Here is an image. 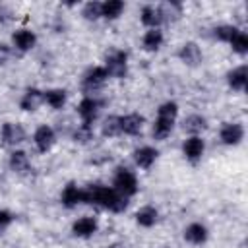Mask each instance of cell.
Segmentation results:
<instances>
[{"label": "cell", "instance_id": "6da1fadb", "mask_svg": "<svg viewBox=\"0 0 248 248\" xmlns=\"http://www.w3.org/2000/svg\"><path fill=\"white\" fill-rule=\"evenodd\" d=\"M83 203L97 205L103 209H108L112 213H122L128 207V198L118 194L112 186L105 184H89L83 188Z\"/></svg>", "mask_w": 248, "mask_h": 248}, {"label": "cell", "instance_id": "7a4b0ae2", "mask_svg": "<svg viewBox=\"0 0 248 248\" xmlns=\"http://www.w3.org/2000/svg\"><path fill=\"white\" fill-rule=\"evenodd\" d=\"M176 116H178V105L174 101H165L159 105L157 108V116L153 120V126H151V136L153 140L157 141H163L170 136L172 128H174V122H176Z\"/></svg>", "mask_w": 248, "mask_h": 248}, {"label": "cell", "instance_id": "3957f363", "mask_svg": "<svg viewBox=\"0 0 248 248\" xmlns=\"http://www.w3.org/2000/svg\"><path fill=\"white\" fill-rule=\"evenodd\" d=\"M112 188H114L118 194H122L124 198H132V196L138 194V188H140V186H138L136 174H134L130 169L118 167L116 172H114V178H112Z\"/></svg>", "mask_w": 248, "mask_h": 248}, {"label": "cell", "instance_id": "277c9868", "mask_svg": "<svg viewBox=\"0 0 248 248\" xmlns=\"http://www.w3.org/2000/svg\"><path fill=\"white\" fill-rule=\"evenodd\" d=\"M105 70H107L108 78L122 79L128 74V52L120 50V48H112L110 52H107V56H105Z\"/></svg>", "mask_w": 248, "mask_h": 248}, {"label": "cell", "instance_id": "5b68a950", "mask_svg": "<svg viewBox=\"0 0 248 248\" xmlns=\"http://www.w3.org/2000/svg\"><path fill=\"white\" fill-rule=\"evenodd\" d=\"M108 79V74L105 70V66H91L83 76H81V87L85 93L93 95L97 93Z\"/></svg>", "mask_w": 248, "mask_h": 248}, {"label": "cell", "instance_id": "8992f818", "mask_svg": "<svg viewBox=\"0 0 248 248\" xmlns=\"http://www.w3.org/2000/svg\"><path fill=\"white\" fill-rule=\"evenodd\" d=\"M101 107H103V101H101V99H97L95 95H85V97L78 103V114H79V118H81V124L93 126V122L99 118Z\"/></svg>", "mask_w": 248, "mask_h": 248}, {"label": "cell", "instance_id": "52a82bcc", "mask_svg": "<svg viewBox=\"0 0 248 248\" xmlns=\"http://www.w3.org/2000/svg\"><path fill=\"white\" fill-rule=\"evenodd\" d=\"M0 141L4 145H19L21 141H25V130L21 124H16V122H6L2 124L0 128Z\"/></svg>", "mask_w": 248, "mask_h": 248}, {"label": "cell", "instance_id": "ba28073f", "mask_svg": "<svg viewBox=\"0 0 248 248\" xmlns=\"http://www.w3.org/2000/svg\"><path fill=\"white\" fill-rule=\"evenodd\" d=\"M33 143H35V147H37L39 153L50 151L52 145L56 143V134H54V130H52L48 124L39 126V128L33 132Z\"/></svg>", "mask_w": 248, "mask_h": 248}, {"label": "cell", "instance_id": "9c48e42d", "mask_svg": "<svg viewBox=\"0 0 248 248\" xmlns=\"http://www.w3.org/2000/svg\"><path fill=\"white\" fill-rule=\"evenodd\" d=\"M205 151V141L200 136H188L182 143V155L190 163H198Z\"/></svg>", "mask_w": 248, "mask_h": 248}, {"label": "cell", "instance_id": "30bf717a", "mask_svg": "<svg viewBox=\"0 0 248 248\" xmlns=\"http://www.w3.org/2000/svg\"><path fill=\"white\" fill-rule=\"evenodd\" d=\"M118 128H120V136H138L143 128V116L138 112H130V114H122L118 116Z\"/></svg>", "mask_w": 248, "mask_h": 248}, {"label": "cell", "instance_id": "8fae6325", "mask_svg": "<svg viewBox=\"0 0 248 248\" xmlns=\"http://www.w3.org/2000/svg\"><path fill=\"white\" fill-rule=\"evenodd\" d=\"M219 138L225 145H238L244 140V126L240 122H227L221 126Z\"/></svg>", "mask_w": 248, "mask_h": 248}, {"label": "cell", "instance_id": "7c38bea8", "mask_svg": "<svg viewBox=\"0 0 248 248\" xmlns=\"http://www.w3.org/2000/svg\"><path fill=\"white\" fill-rule=\"evenodd\" d=\"M97 229H99L97 219L85 215V217H79V219L74 221V225H72V234H74L76 238H91V236L97 232Z\"/></svg>", "mask_w": 248, "mask_h": 248}, {"label": "cell", "instance_id": "4fadbf2b", "mask_svg": "<svg viewBox=\"0 0 248 248\" xmlns=\"http://www.w3.org/2000/svg\"><path fill=\"white\" fill-rule=\"evenodd\" d=\"M157 157H159V151H157L155 147H151V145H141V147H138V149L132 153V159H134L136 167H140V169H143V170L151 169L153 163L157 161Z\"/></svg>", "mask_w": 248, "mask_h": 248}, {"label": "cell", "instance_id": "5bb4252c", "mask_svg": "<svg viewBox=\"0 0 248 248\" xmlns=\"http://www.w3.org/2000/svg\"><path fill=\"white\" fill-rule=\"evenodd\" d=\"M209 238V231L203 223H190L186 229H184V240L188 244H194V246H202L205 244Z\"/></svg>", "mask_w": 248, "mask_h": 248}, {"label": "cell", "instance_id": "9a60e30c", "mask_svg": "<svg viewBox=\"0 0 248 248\" xmlns=\"http://www.w3.org/2000/svg\"><path fill=\"white\" fill-rule=\"evenodd\" d=\"M12 45L19 52H27L37 45V35L31 29H17L12 35Z\"/></svg>", "mask_w": 248, "mask_h": 248}, {"label": "cell", "instance_id": "2e32d148", "mask_svg": "<svg viewBox=\"0 0 248 248\" xmlns=\"http://www.w3.org/2000/svg\"><path fill=\"white\" fill-rule=\"evenodd\" d=\"M60 202L64 207L72 209V207H78L79 203H83V188H79L78 184L70 182L64 186L62 194H60Z\"/></svg>", "mask_w": 248, "mask_h": 248}, {"label": "cell", "instance_id": "e0dca14e", "mask_svg": "<svg viewBox=\"0 0 248 248\" xmlns=\"http://www.w3.org/2000/svg\"><path fill=\"white\" fill-rule=\"evenodd\" d=\"M8 165H10V169H12L16 174H27V172L31 170L29 155H27L23 149H14V151L10 153Z\"/></svg>", "mask_w": 248, "mask_h": 248}, {"label": "cell", "instance_id": "ac0fdd59", "mask_svg": "<svg viewBox=\"0 0 248 248\" xmlns=\"http://www.w3.org/2000/svg\"><path fill=\"white\" fill-rule=\"evenodd\" d=\"M227 83H229V87L232 91H244L246 83H248V68H246V64L232 68L227 74Z\"/></svg>", "mask_w": 248, "mask_h": 248}, {"label": "cell", "instance_id": "d6986e66", "mask_svg": "<svg viewBox=\"0 0 248 248\" xmlns=\"http://www.w3.org/2000/svg\"><path fill=\"white\" fill-rule=\"evenodd\" d=\"M178 58L186 64V66H198L203 58L202 54V48L196 45V43H184L178 50Z\"/></svg>", "mask_w": 248, "mask_h": 248}, {"label": "cell", "instance_id": "ffe728a7", "mask_svg": "<svg viewBox=\"0 0 248 248\" xmlns=\"http://www.w3.org/2000/svg\"><path fill=\"white\" fill-rule=\"evenodd\" d=\"M41 103H43V91L37 87H29V89H25V93L19 101V107H21V110L31 112V110H37V107Z\"/></svg>", "mask_w": 248, "mask_h": 248}, {"label": "cell", "instance_id": "44dd1931", "mask_svg": "<svg viewBox=\"0 0 248 248\" xmlns=\"http://www.w3.org/2000/svg\"><path fill=\"white\" fill-rule=\"evenodd\" d=\"M140 19H141V23L147 29H159V25L163 23L159 6H143L141 8V14H140Z\"/></svg>", "mask_w": 248, "mask_h": 248}, {"label": "cell", "instance_id": "7402d4cb", "mask_svg": "<svg viewBox=\"0 0 248 248\" xmlns=\"http://www.w3.org/2000/svg\"><path fill=\"white\" fill-rule=\"evenodd\" d=\"M163 41H165V35L161 29H147L145 35L141 37V46L147 52H155L163 46Z\"/></svg>", "mask_w": 248, "mask_h": 248}, {"label": "cell", "instance_id": "603a6c76", "mask_svg": "<svg viewBox=\"0 0 248 248\" xmlns=\"http://www.w3.org/2000/svg\"><path fill=\"white\" fill-rule=\"evenodd\" d=\"M66 99H68V95H66V91L60 89V87L43 91V103L48 105V107L54 108V110H60V108L66 105Z\"/></svg>", "mask_w": 248, "mask_h": 248}, {"label": "cell", "instance_id": "cb8c5ba5", "mask_svg": "<svg viewBox=\"0 0 248 248\" xmlns=\"http://www.w3.org/2000/svg\"><path fill=\"white\" fill-rule=\"evenodd\" d=\"M207 128V120L202 114H190L182 120V130L190 136H200Z\"/></svg>", "mask_w": 248, "mask_h": 248}, {"label": "cell", "instance_id": "d4e9b609", "mask_svg": "<svg viewBox=\"0 0 248 248\" xmlns=\"http://www.w3.org/2000/svg\"><path fill=\"white\" fill-rule=\"evenodd\" d=\"M159 219V211L153 205H143L136 211V223L143 229H151Z\"/></svg>", "mask_w": 248, "mask_h": 248}, {"label": "cell", "instance_id": "484cf974", "mask_svg": "<svg viewBox=\"0 0 248 248\" xmlns=\"http://www.w3.org/2000/svg\"><path fill=\"white\" fill-rule=\"evenodd\" d=\"M124 12V2L122 0H107L103 2V17L105 19H116Z\"/></svg>", "mask_w": 248, "mask_h": 248}, {"label": "cell", "instance_id": "4316f807", "mask_svg": "<svg viewBox=\"0 0 248 248\" xmlns=\"http://www.w3.org/2000/svg\"><path fill=\"white\" fill-rule=\"evenodd\" d=\"M229 45H231V48H232L236 54L244 56V54L248 52V37H246V33L238 29V31L232 35V39L229 41Z\"/></svg>", "mask_w": 248, "mask_h": 248}, {"label": "cell", "instance_id": "83f0119b", "mask_svg": "<svg viewBox=\"0 0 248 248\" xmlns=\"http://www.w3.org/2000/svg\"><path fill=\"white\" fill-rule=\"evenodd\" d=\"M81 16L87 19V21H97L99 17H103V2H87L81 10Z\"/></svg>", "mask_w": 248, "mask_h": 248}, {"label": "cell", "instance_id": "f1b7e54d", "mask_svg": "<svg viewBox=\"0 0 248 248\" xmlns=\"http://www.w3.org/2000/svg\"><path fill=\"white\" fill-rule=\"evenodd\" d=\"M180 10H182V4H178V2H167V4H161L159 6V12H161L163 21H170V19L178 17L180 16Z\"/></svg>", "mask_w": 248, "mask_h": 248}, {"label": "cell", "instance_id": "f546056e", "mask_svg": "<svg viewBox=\"0 0 248 248\" xmlns=\"http://www.w3.org/2000/svg\"><path fill=\"white\" fill-rule=\"evenodd\" d=\"M236 31H238V27H234V25H217L213 29V37L221 43H229Z\"/></svg>", "mask_w": 248, "mask_h": 248}, {"label": "cell", "instance_id": "4dcf8cb0", "mask_svg": "<svg viewBox=\"0 0 248 248\" xmlns=\"http://www.w3.org/2000/svg\"><path fill=\"white\" fill-rule=\"evenodd\" d=\"M101 132H103V136H105V138H116V136H120L118 116H108V118H105Z\"/></svg>", "mask_w": 248, "mask_h": 248}, {"label": "cell", "instance_id": "1f68e13d", "mask_svg": "<svg viewBox=\"0 0 248 248\" xmlns=\"http://www.w3.org/2000/svg\"><path fill=\"white\" fill-rule=\"evenodd\" d=\"M74 141L78 143H87L89 140H93V126L89 124H79L76 130H74Z\"/></svg>", "mask_w": 248, "mask_h": 248}, {"label": "cell", "instance_id": "d6a6232c", "mask_svg": "<svg viewBox=\"0 0 248 248\" xmlns=\"http://www.w3.org/2000/svg\"><path fill=\"white\" fill-rule=\"evenodd\" d=\"M14 223V213L8 209H0V232H4Z\"/></svg>", "mask_w": 248, "mask_h": 248}, {"label": "cell", "instance_id": "836d02e7", "mask_svg": "<svg viewBox=\"0 0 248 248\" xmlns=\"http://www.w3.org/2000/svg\"><path fill=\"white\" fill-rule=\"evenodd\" d=\"M10 58H12V46H8L6 43H0V66H4Z\"/></svg>", "mask_w": 248, "mask_h": 248}, {"label": "cell", "instance_id": "e575fe53", "mask_svg": "<svg viewBox=\"0 0 248 248\" xmlns=\"http://www.w3.org/2000/svg\"><path fill=\"white\" fill-rule=\"evenodd\" d=\"M108 248H124V246H120V244H112V246H108Z\"/></svg>", "mask_w": 248, "mask_h": 248}]
</instances>
